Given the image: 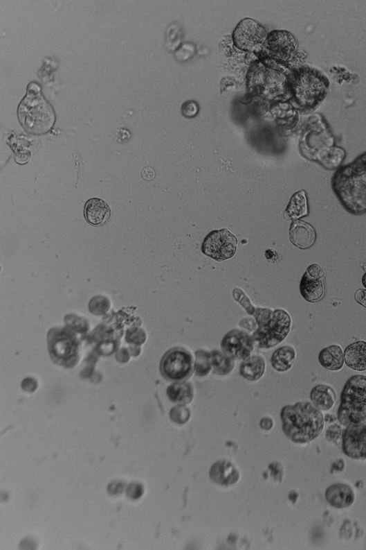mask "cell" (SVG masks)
Instances as JSON below:
<instances>
[{"label": "cell", "mask_w": 366, "mask_h": 550, "mask_svg": "<svg viewBox=\"0 0 366 550\" xmlns=\"http://www.w3.org/2000/svg\"><path fill=\"white\" fill-rule=\"evenodd\" d=\"M331 187L349 213H366V152L349 164L339 167L332 177Z\"/></svg>", "instance_id": "obj_1"}, {"label": "cell", "mask_w": 366, "mask_h": 550, "mask_svg": "<svg viewBox=\"0 0 366 550\" xmlns=\"http://www.w3.org/2000/svg\"><path fill=\"white\" fill-rule=\"evenodd\" d=\"M281 416L285 434L297 444L312 442L324 428V415L309 402L286 406Z\"/></svg>", "instance_id": "obj_2"}, {"label": "cell", "mask_w": 366, "mask_h": 550, "mask_svg": "<svg viewBox=\"0 0 366 550\" xmlns=\"http://www.w3.org/2000/svg\"><path fill=\"white\" fill-rule=\"evenodd\" d=\"M338 420L347 427L366 422V376H354L344 386Z\"/></svg>", "instance_id": "obj_3"}, {"label": "cell", "mask_w": 366, "mask_h": 550, "mask_svg": "<svg viewBox=\"0 0 366 550\" xmlns=\"http://www.w3.org/2000/svg\"><path fill=\"white\" fill-rule=\"evenodd\" d=\"M35 86V84H34ZM30 85V91L19 108V118L21 125L35 135L46 133L55 122L53 108L41 96L39 87Z\"/></svg>", "instance_id": "obj_4"}, {"label": "cell", "mask_w": 366, "mask_h": 550, "mask_svg": "<svg viewBox=\"0 0 366 550\" xmlns=\"http://www.w3.org/2000/svg\"><path fill=\"white\" fill-rule=\"evenodd\" d=\"M329 81L320 71L310 68L300 69L293 76L291 89L296 103L304 108H313L327 95Z\"/></svg>", "instance_id": "obj_5"}, {"label": "cell", "mask_w": 366, "mask_h": 550, "mask_svg": "<svg viewBox=\"0 0 366 550\" xmlns=\"http://www.w3.org/2000/svg\"><path fill=\"white\" fill-rule=\"evenodd\" d=\"M48 346L52 360L64 367L75 366L79 359V342L67 329H53L48 334Z\"/></svg>", "instance_id": "obj_6"}, {"label": "cell", "mask_w": 366, "mask_h": 550, "mask_svg": "<svg viewBox=\"0 0 366 550\" xmlns=\"http://www.w3.org/2000/svg\"><path fill=\"white\" fill-rule=\"evenodd\" d=\"M291 327L290 315L284 310H275L271 319L258 327L253 338L258 347L270 349L284 341L289 335Z\"/></svg>", "instance_id": "obj_7"}, {"label": "cell", "mask_w": 366, "mask_h": 550, "mask_svg": "<svg viewBox=\"0 0 366 550\" xmlns=\"http://www.w3.org/2000/svg\"><path fill=\"white\" fill-rule=\"evenodd\" d=\"M160 370L162 377L167 381H185L193 372V358L183 347L171 348L162 358Z\"/></svg>", "instance_id": "obj_8"}, {"label": "cell", "mask_w": 366, "mask_h": 550, "mask_svg": "<svg viewBox=\"0 0 366 550\" xmlns=\"http://www.w3.org/2000/svg\"><path fill=\"white\" fill-rule=\"evenodd\" d=\"M239 241L227 229L211 232L205 238L202 252L219 261L232 258L238 249Z\"/></svg>", "instance_id": "obj_9"}, {"label": "cell", "mask_w": 366, "mask_h": 550, "mask_svg": "<svg viewBox=\"0 0 366 550\" xmlns=\"http://www.w3.org/2000/svg\"><path fill=\"white\" fill-rule=\"evenodd\" d=\"M268 35L265 29L251 19H245L233 33L235 46L250 52H260L266 45Z\"/></svg>", "instance_id": "obj_10"}, {"label": "cell", "mask_w": 366, "mask_h": 550, "mask_svg": "<svg viewBox=\"0 0 366 550\" xmlns=\"http://www.w3.org/2000/svg\"><path fill=\"white\" fill-rule=\"evenodd\" d=\"M300 292L309 302H317L326 295V273L317 264L307 268L300 281Z\"/></svg>", "instance_id": "obj_11"}, {"label": "cell", "mask_w": 366, "mask_h": 550, "mask_svg": "<svg viewBox=\"0 0 366 550\" xmlns=\"http://www.w3.org/2000/svg\"><path fill=\"white\" fill-rule=\"evenodd\" d=\"M254 340L248 334L232 329L222 340L221 348L224 354L233 360L245 361L250 357L254 348Z\"/></svg>", "instance_id": "obj_12"}, {"label": "cell", "mask_w": 366, "mask_h": 550, "mask_svg": "<svg viewBox=\"0 0 366 550\" xmlns=\"http://www.w3.org/2000/svg\"><path fill=\"white\" fill-rule=\"evenodd\" d=\"M265 46L271 57L286 62L294 58L298 42L289 32L274 31L268 35Z\"/></svg>", "instance_id": "obj_13"}, {"label": "cell", "mask_w": 366, "mask_h": 550, "mask_svg": "<svg viewBox=\"0 0 366 550\" xmlns=\"http://www.w3.org/2000/svg\"><path fill=\"white\" fill-rule=\"evenodd\" d=\"M342 447L344 454L353 459H366V424L347 427L342 436Z\"/></svg>", "instance_id": "obj_14"}, {"label": "cell", "mask_w": 366, "mask_h": 550, "mask_svg": "<svg viewBox=\"0 0 366 550\" xmlns=\"http://www.w3.org/2000/svg\"><path fill=\"white\" fill-rule=\"evenodd\" d=\"M289 237L293 246L301 250H307L315 244L316 232L311 225L295 220L291 226Z\"/></svg>", "instance_id": "obj_15"}, {"label": "cell", "mask_w": 366, "mask_h": 550, "mask_svg": "<svg viewBox=\"0 0 366 550\" xmlns=\"http://www.w3.org/2000/svg\"><path fill=\"white\" fill-rule=\"evenodd\" d=\"M111 215L112 210L109 205L100 198H92L84 205V218L93 226L105 225L109 221Z\"/></svg>", "instance_id": "obj_16"}, {"label": "cell", "mask_w": 366, "mask_h": 550, "mask_svg": "<svg viewBox=\"0 0 366 550\" xmlns=\"http://www.w3.org/2000/svg\"><path fill=\"white\" fill-rule=\"evenodd\" d=\"M326 499L334 508L345 509L351 507L354 504L355 494L347 483H337L327 489Z\"/></svg>", "instance_id": "obj_17"}, {"label": "cell", "mask_w": 366, "mask_h": 550, "mask_svg": "<svg viewBox=\"0 0 366 550\" xmlns=\"http://www.w3.org/2000/svg\"><path fill=\"white\" fill-rule=\"evenodd\" d=\"M210 476L214 482L223 486L233 485L239 478L238 470L226 461H220L214 464L210 470Z\"/></svg>", "instance_id": "obj_18"}, {"label": "cell", "mask_w": 366, "mask_h": 550, "mask_svg": "<svg viewBox=\"0 0 366 550\" xmlns=\"http://www.w3.org/2000/svg\"><path fill=\"white\" fill-rule=\"evenodd\" d=\"M348 367L356 371L366 370V342L360 341L349 345L344 352Z\"/></svg>", "instance_id": "obj_19"}, {"label": "cell", "mask_w": 366, "mask_h": 550, "mask_svg": "<svg viewBox=\"0 0 366 550\" xmlns=\"http://www.w3.org/2000/svg\"><path fill=\"white\" fill-rule=\"evenodd\" d=\"M318 361L324 368L332 370H340L345 363L344 353L338 345H333L322 349L319 354Z\"/></svg>", "instance_id": "obj_20"}, {"label": "cell", "mask_w": 366, "mask_h": 550, "mask_svg": "<svg viewBox=\"0 0 366 550\" xmlns=\"http://www.w3.org/2000/svg\"><path fill=\"white\" fill-rule=\"evenodd\" d=\"M311 399L313 405L318 409L327 411L334 406L336 402V393L331 387L320 384L312 389Z\"/></svg>", "instance_id": "obj_21"}, {"label": "cell", "mask_w": 366, "mask_h": 550, "mask_svg": "<svg viewBox=\"0 0 366 550\" xmlns=\"http://www.w3.org/2000/svg\"><path fill=\"white\" fill-rule=\"evenodd\" d=\"M309 214L308 196L306 191L300 190L295 192L291 198L284 216L294 221Z\"/></svg>", "instance_id": "obj_22"}, {"label": "cell", "mask_w": 366, "mask_h": 550, "mask_svg": "<svg viewBox=\"0 0 366 550\" xmlns=\"http://www.w3.org/2000/svg\"><path fill=\"white\" fill-rule=\"evenodd\" d=\"M266 370V362L263 357L253 356L244 361L240 367L242 377L250 381L259 380Z\"/></svg>", "instance_id": "obj_23"}, {"label": "cell", "mask_w": 366, "mask_h": 550, "mask_svg": "<svg viewBox=\"0 0 366 550\" xmlns=\"http://www.w3.org/2000/svg\"><path fill=\"white\" fill-rule=\"evenodd\" d=\"M296 352L291 346H284L276 350L271 358V364L279 372L289 370L295 363Z\"/></svg>", "instance_id": "obj_24"}, {"label": "cell", "mask_w": 366, "mask_h": 550, "mask_svg": "<svg viewBox=\"0 0 366 550\" xmlns=\"http://www.w3.org/2000/svg\"><path fill=\"white\" fill-rule=\"evenodd\" d=\"M167 395L172 402L186 405L193 400V387L187 382H177L167 388Z\"/></svg>", "instance_id": "obj_25"}, {"label": "cell", "mask_w": 366, "mask_h": 550, "mask_svg": "<svg viewBox=\"0 0 366 550\" xmlns=\"http://www.w3.org/2000/svg\"><path fill=\"white\" fill-rule=\"evenodd\" d=\"M210 354L214 374L218 376H226L232 371L235 367L234 360L223 352L214 350Z\"/></svg>", "instance_id": "obj_26"}, {"label": "cell", "mask_w": 366, "mask_h": 550, "mask_svg": "<svg viewBox=\"0 0 366 550\" xmlns=\"http://www.w3.org/2000/svg\"><path fill=\"white\" fill-rule=\"evenodd\" d=\"M211 354L209 352L200 349L196 352V361L194 366L196 375L199 377H205L208 375L212 369Z\"/></svg>", "instance_id": "obj_27"}, {"label": "cell", "mask_w": 366, "mask_h": 550, "mask_svg": "<svg viewBox=\"0 0 366 550\" xmlns=\"http://www.w3.org/2000/svg\"><path fill=\"white\" fill-rule=\"evenodd\" d=\"M170 416L174 422L183 424L190 419V411L184 405H180L172 409Z\"/></svg>", "instance_id": "obj_28"}, {"label": "cell", "mask_w": 366, "mask_h": 550, "mask_svg": "<svg viewBox=\"0 0 366 550\" xmlns=\"http://www.w3.org/2000/svg\"><path fill=\"white\" fill-rule=\"evenodd\" d=\"M232 295L234 299L240 303L249 315L253 316L255 314L256 309L244 291L241 289H235L232 292Z\"/></svg>", "instance_id": "obj_29"}, {"label": "cell", "mask_w": 366, "mask_h": 550, "mask_svg": "<svg viewBox=\"0 0 366 550\" xmlns=\"http://www.w3.org/2000/svg\"><path fill=\"white\" fill-rule=\"evenodd\" d=\"M273 312L266 308H257L255 312V319L258 326H262L268 322L273 317Z\"/></svg>", "instance_id": "obj_30"}, {"label": "cell", "mask_w": 366, "mask_h": 550, "mask_svg": "<svg viewBox=\"0 0 366 550\" xmlns=\"http://www.w3.org/2000/svg\"><path fill=\"white\" fill-rule=\"evenodd\" d=\"M182 112L183 114L187 118L196 117L199 113V105L196 102L188 101L183 105Z\"/></svg>", "instance_id": "obj_31"}, {"label": "cell", "mask_w": 366, "mask_h": 550, "mask_svg": "<svg viewBox=\"0 0 366 550\" xmlns=\"http://www.w3.org/2000/svg\"><path fill=\"white\" fill-rule=\"evenodd\" d=\"M341 434V427L338 425H332L328 429L326 437L329 442H336L340 439Z\"/></svg>", "instance_id": "obj_32"}, {"label": "cell", "mask_w": 366, "mask_h": 550, "mask_svg": "<svg viewBox=\"0 0 366 550\" xmlns=\"http://www.w3.org/2000/svg\"><path fill=\"white\" fill-rule=\"evenodd\" d=\"M141 175L144 180H152L155 178V171L153 168L146 167L142 171Z\"/></svg>", "instance_id": "obj_33"}, {"label": "cell", "mask_w": 366, "mask_h": 550, "mask_svg": "<svg viewBox=\"0 0 366 550\" xmlns=\"http://www.w3.org/2000/svg\"><path fill=\"white\" fill-rule=\"evenodd\" d=\"M355 300L360 305L366 307V290H358L355 294Z\"/></svg>", "instance_id": "obj_34"}, {"label": "cell", "mask_w": 366, "mask_h": 550, "mask_svg": "<svg viewBox=\"0 0 366 550\" xmlns=\"http://www.w3.org/2000/svg\"><path fill=\"white\" fill-rule=\"evenodd\" d=\"M240 325L242 327H245V328L249 329V331H253V329L255 327V324L254 323V320L253 319H251V318H245L244 320H242L241 323H240Z\"/></svg>", "instance_id": "obj_35"}, {"label": "cell", "mask_w": 366, "mask_h": 550, "mask_svg": "<svg viewBox=\"0 0 366 550\" xmlns=\"http://www.w3.org/2000/svg\"><path fill=\"white\" fill-rule=\"evenodd\" d=\"M344 467H345V463H344V461L339 459L334 462L332 466V470L333 471L341 472L343 470Z\"/></svg>", "instance_id": "obj_36"}, {"label": "cell", "mask_w": 366, "mask_h": 550, "mask_svg": "<svg viewBox=\"0 0 366 550\" xmlns=\"http://www.w3.org/2000/svg\"><path fill=\"white\" fill-rule=\"evenodd\" d=\"M362 284L364 287L366 289V273L363 275L362 277Z\"/></svg>", "instance_id": "obj_37"}]
</instances>
